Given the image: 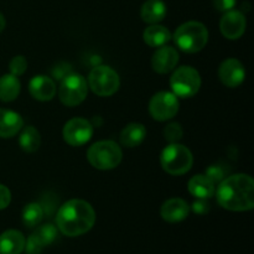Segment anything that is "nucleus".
I'll return each mask as SVG.
<instances>
[{"instance_id": "1", "label": "nucleus", "mask_w": 254, "mask_h": 254, "mask_svg": "<svg viewBox=\"0 0 254 254\" xmlns=\"http://www.w3.org/2000/svg\"><path fill=\"white\" fill-rule=\"evenodd\" d=\"M217 201L223 208L236 212L250 211L254 207V181L250 175L236 174L220 183Z\"/></svg>"}, {"instance_id": "2", "label": "nucleus", "mask_w": 254, "mask_h": 254, "mask_svg": "<svg viewBox=\"0 0 254 254\" xmlns=\"http://www.w3.org/2000/svg\"><path fill=\"white\" fill-rule=\"evenodd\" d=\"M96 222V212L87 201L69 200L60 207L56 215L57 228L68 237L87 233Z\"/></svg>"}, {"instance_id": "3", "label": "nucleus", "mask_w": 254, "mask_h": 254, "mask_svg": "<svg viewBox=\"0 0 254 254\" xmlns=\"http://www.w3.org/2000/svg\"><path fill=\"white\" fill-rule=\"evenodd\" d=\"M175 44L186 54L201 51L208 41L207 27L198 21H189L180 25L174 35Z\"/></svg>"}, {"instance_id": "4", "label": "nucleus", "mask_w": 254, "mask_h": 254, "mask_svg": "<svg viewBox=\"0 0 254 254\" xmlns=\"http://www.w3.org/2000/svg\"><path fill=\"white\" fill-rule=\"evenodd\" d=\"M123 153L121 146L112 140L94 143L87 151V159L93 168L99 170H111L121 164Z\"/></svg>"}, {"instance_id": "5", "label": "nucleus", "mask_w": 254, "mask_h": 254, "mask_svg": "<svg viewBox=\"0 0 254 254\" xmlns=\"http://www.w3.org/2000/svg\"><path fill=\"white\" fill-rule=\"evenodd\" d=\"M160 161L166 173L179 176L190 170L193 163V156L185 145L171 143L161 153Z\"/></svg>"}, {"instance_id": "6", "label": "nucleus", "mask_w": 254, "mask_h": 254, "mask_svg": "<svg viewBox=\"0 0 254 254\" xmlns=\"http://www.w3.org/2000/svg\"><path fill=\"white\" fill-rule=\"evenodd\" d=\"M170 86L175 96L181 98H190L195 96L200 89V73L190 66L180 67L171 76Z\"/></svg>"}, {"instance_id": "7", "label": "nucleus", "mask_w": 254, "mask_h": 254, "mask_svg": "<svg viewBox=\"0 0 254 254\" xmlns=\"http://www.w3.org/2000/svg\"><path fill=\"white\" fill-rule=\"evenodd\" d=\"M88 84L93 93L99 97H109L119 88V76L108 66H96L88 77Z\"/></svg>"}, {"instance_id": "8", "label": "nucleus", "mask_w": 254, "mask_h": 254, "mask_svg": "<svg viewBox=\"0 0 254 254\" xmlns=\"http://www.w3.org/2000/svg\"><path fill=\"white\" fill-rule=\"evenodd\" d=\"M88 84L78 73H69L61 81L59 97L67 107H76L86 99Z\"/></svg>"}, {"instance_id": "9", "label": "nucleus", "mask_w": 254, "mask_h": 254, "mask_svg": "<svg viewBox=\"0 0 254 254\" xmlns=\"http://www.w3.org/2000/svg\"><path fill=\"white\" fill-rule=\"evenodd\" d=\"M179 111V101L170 92H159L154 94L149 103L151 117L159 122H165L176 116Z\"/></svg>"}, {"instance_id": "10", "label": "nucleus", "mask_w": 254, "mask_h": 254, "mask_svg": "<svg viewBox=\"0 0 254 254\" xmlns=\"http://www.w3.org/2000/svg\"><path fill=\"white\" fill-rule=\"evenodd\" d=\"M64 139L72 146H81L86 144L93 134V126L87 119L73 118L64 127Z\"/></svg>"}, {"instance_id": "11", "label": "nucleus", "mask_w": 254, "mask_h": 254, "mask_svg": "<svg viewBox=\"0 0 254 254\" xmlns=\"http://www.w3.org/2000/svg\"><path fill=\"white\" fill-rule=\"evenodd\" d=\"M247 21L245 15L237 10H230L226 11L223 17L221 19L220 29L225 37L230 40H237L245 34Z\"/></svg>"}, {"instance_id": "12", "label": "nucleus", "mask_w": 254, "mask_h": 254, "mask_svg": "<svg viewBox=\"0 0 254 254\" xmlns=\"http://www.w3.org/2000/svg\"><path fill=\"white\" fill-rule=\"evenodd\" d=\"M218 77L225 86L230 88L238 87L246 78V69L243 64L236 59H228L221 64Z\"/></svg>"}, {"instance_id": "13", "label": "nucleus", "mask_w": 254, "mask_h": 254, "mask_svg": "<svg viewBox=\"0 0 254 254\" xmlns=\"http://www.w3.org/2000/svg\"><path fill=\"white\" fill-rule=\"evenodd\" d=\"M179 62V54L174 47L160 46L151 59L153 69L158 73L165 74L173 71Z\"/></svg>"}, {"instance_id": "14", "label": "nucleus", "mask_w": 254, "mask_h": 254, "mask_svg": "<svg viewBox=\"0 0 254 254\" xmlns=\"http://www.w3.org/2000/svg\"><path fill=\"white\" fill-rule=\"evenodd\" d=\"M189 213H190V206L183 198H170L161 206V217L166 222H181L188 217Z\"/></svg>"}, {"instance_id": "15", "label": "nucleus", "mask_w": 254, "mask_h": 254, "mask_svg": "<svg viewBox=\"0 0 254 254\" xmlns=\"http://www.w3.org/2000/svg\"><path fill=\"white\" fill-rule=\"evenodd\" d=\"M29 91L37 101H51L56 94V84L50 77L36 76L30 81Z\"/></svg>"}, {"instance_id": "16", "label": "nucleus", "mask_w": 254, "mask_h": 254, "mask_svg": "<svg viewBox=\"0 0 254 254\" xmlns=\"http://www.w3.org/2000/svg\"><path fill=\"white\" fill-rule=\"evenodd\" d=\"M25 243L26 240L20 231H5L0 235V254H21Z\"/></svg>"}, {"instance_id": "17", "label": "nucleus", "mask_w": 254, "mask_h": 254, "mask_svg": "<svg viewBox=\"0 0 254 254\" xmlns=\"http://www.w3.org/2000/svg\"><path fill=\"white\" fill-rule=\"evenodd\" d=\"M24 121L19 113L7 109H0V138H11L19 133Z\"/></svg>"}, {"instance_id": "18", "label": "nucleus", "mask_w": 254, "mask_h": 254, "mask_svg": "<svg viewBox=\"0 0 254 254\" xmlns=\"http://www.w3.org/2000/svg\"><path fill=\"white\" fill-rule=\"evenodd\" d=\"M146 136V129L143 124L130 123L122 130L121 143L127 148H135L140 145Z\"/></svg>"}, {"instance_id": "19", "label": "nucleus", "mask_w": 254, "mask_h": 254, "mask_svg": "<svg viewBox=\"0 0 254 254\" xmlns=\"http://www.w3.org/2000/svg\"><path fill=\"white\" fill-rule=\"evenodd\" d=\"M189 191L196 198H210L215 193V184L206 175H195L189 181Z\"/></svg>"}, {"instance_id": "20", "label": "nucleus", "mask_w": 254, "mask_h": 254, "mask_svg": "<svg viewBox=\"0 0 254 254\" xmlns=\"http://www.w3.org/2000/svg\"><path fill=\"white\" fill-rule=\"evenodd\" d=\"M140 15L143 21L148 22V24L160 22L166 15L165 2L161 0H148L141 6Z\"/></svg>"}, {"instance_id": "21", "label": "nucleus", "mask_w": 254, "mask_h": 254, "mask_svg": "<svg viewBox=\"0 0 254 254\" xmlns=\"http://www.w3.org/2000/svg\"><path fill=\"white\" fill-rule=\"evenodd\" d=\"M143 37L145 44L149 45L150 47H160L164 46L166 42L170 41L171 34L165 26L151 25V26L146 27L143 34Z\"/></svg>"}, {"instance_id": "22", "label": "nucleus", "mask_w": 254, "mask_h": 254, "mask_svg": "<svg viewBox=\"0 0 254 254\" xmlns=\"http://www.w3.org/2000/svg\"><path fill=\"white\" fill-rule=\"evenodd\" d=\"M20 93V81L14 74H5L0 78V101L11 102Z\"/></svg>"}, {"instance_id": "23", "label": "nucleus", "mask_w": 254, "mask_h": 254, "mask_svg": "<svg viewBox=\"0 0 254 254\" xmlns=\"http://www.w3.org/2000/svg\"><path fill=\"white\" fill-rule=\"evenodd\" d=\"M19 144L21 149L26 153H34L40 148L41 144V136L39 130L34 127H26L22 129L19 138Z\"/></svg>"}, {"instance_id": "24", "label": "nucleus", "mask_w": 254, "mask_h": 254, "mask_svg": "<svg viewBox=\"0 0 254 254\" xmlns=\"http://www.w3.org/2000/svg\"><path fill=\"white\" fill-rule=\"evenodd\" d=\"M44 218V210L40 203H29L22 211V222L27 227H36Z\"/></svg>"}, {"instance_id": "25", "label": "nucleus", "mask_w": 254, "mask_h": 254, "mask_svg": "<svg viewBox=\"0 0 254 254\" xmlns=\"http://www.w3.org/2000/svg\"><path fill=\"white\" fill-rule=\"evenodd\" d=\"M34 235L45 247V246L51 245L56 240L57 236H59V231H57L56 226H54L52 223H46V225H42L41 227L37 228Z\"/></svg>"}, {"instance_id": "26", "label": "nucleus", "mask_w": 254, "mask_h": 254, "mask_svg": "<svg viewBox=\"0 0 254 254\" xmlns=\"http://www.w3.org/2000/svg\"><path fill=\"white\" fill-rule=\"evenodd\" d=\"M184 130L179 123H170L169 126L165 127L164 129V138L169 141V143H176L183 138Z\"/></svg>"}, {"instance_id": "27", "label": "nucleus", "mask_w": 254, "mask_h": 254, "mask_svg": "<svg viewBox=\"0 0 254 254\" xmlns=\"http://www.w3.org/2000/svg\"><path fill=\"white\" fill-rule=\"evenodd\" d=\"M27 68V61L24 56H15L14 59L10 61L9 69L11 74L14 76H21L25 73Z\"/></svg>"}, {"instance_id": "28", "label": "nucleus", "mask_w": 254, "mask_h": 254, "mask_svg": "<svg viewBox=\"0 0 254 254\" xmlns=\"http://www.w3.org/2000/svg\"><path fill=\"white\" fill-rule=\"evenodd\" d=\"M56 205L57 198H55L54 195H49V193L44 196L41 203H40V206H41L42 210H44V215L46 213L47 217H51V216L54 215L55 211H56Z\"/></svg>"}, {"instance_id": "29", "label": "nucleus", "mask_w": 254, "mask_h": 254, "mask_svg": "<svg viewBox=\"0 0 254 254\" xmlns=\"http://www.w3.org/2000/svg\"><path fill=\"white\" fill-rule=\"evenodd\" d=\"M51 73L55 79H57V81H62L64 77L68 76V74L71 73V66H69L68 64H66V62H60V64H56V66H54Z\"/></svg>"}, {"instance_id": "30", "label": "nucleus", "mask_w": 254, "mask_h": 254, "mask_svg": "<svg viewBox=\"0 0 254 254\" xmlns=\"http://www.w3.org/2000/svg\"><path fill=\"white\" fill-rule=\"evenodd\" d=\"M206 176L212 181L213 184L221 183L225 178V170L220 165H211L206 171Z\"/></svg>"}, {"instance_id": "31", "label": "nucleus", "mask_w": 254, "mask_h": 254, "mask_svg": "<svg viewBox=\"0 0 254 254\" xmlns=\"http://www.w3.org/2000/svg\"><path fill=\"white\" fill-rule=\"evenodd\" d=\"M42 248L44 246L40 243V241L35 237V235L32 233L29 238H27L26 243H25V250L26 251V254H41Z\"/></svg>"}, {"instance_id": "32", "label": "nucleus", "mask_w": 254, "mask_h": 254, "mask_svg": "<svg viewBox=\"0 0 254 254\" xmlns=\"http://www.w3.org/2000/svg\"><path fill=\"white\" fill-rule=\"evenodd\" d=\"M192 211L197 215H205L210 211V203L206 198H197V201L192 203Z\"/></svg>"}, {"instance_id": "33", "label": "nucleus", "mask_w": 254, "mask_h": 254, "mask_svg": "<svg viewBox=\"0 0 254 254\" xmlns=\"http://www.w3.org/2000/svg\"><path fill=\"white\" fill-rule=\"evenodd\" d=\"M10 201H11V193H10L9 189L0 184V210L6 208Z\"/></svg>"}, {"instance_id": "34", "label": "nucleus", "mask_w": 254, "mask_h": 254, "mask_svg": "<svg viewBox=\"0 0 254 254\" xmlns=\"http://www.w3.org/2000/svg\"><path fill=\"white\" fill-rule=\"evenodd\" d=\"M213 5L218 11H230L235 7L236 0H213Z\"/></svg>"}, {"instance_id": "35", "label": "nucleus", "mask_w": 254, "mask_h": 254, "mask_svg": "<svg viewBox=\"0 0 254 254\" xmlns=\"http://www.w3.org/2000/svg\"><path fill=\"white\" fill-rule=\"evenodd\" d=\"M5 25H6V21H5V17H4V15H2L1 12H0V32H1L2 30L5 29Z\"/></svg>"}]
</instances>
